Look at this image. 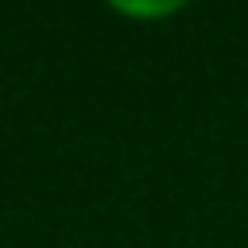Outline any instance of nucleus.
<instances>
[{"instance_id":"f257e3e1","label":"nucleus","mask_w":248,"mask_h":248,"mask_svg":"<svg viewBox=\"0 0 248 248\" xmlns=\"http://www.w3.org/2000/svg\"><path fill=\"white\" fill-rule=\"evenodd\" d=\"M116 16H128V19H167L174 12H182V4L174 0H163V4H112Z\"/></svg>"}]
</instances>
